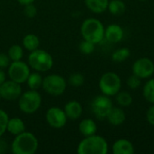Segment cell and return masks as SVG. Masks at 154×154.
<instances>
[{
  "label": "cell",
  "instance_id": "cell-34",
  "mask_svg": "<svg viewBox=\"0 0 154 154\" xmlns=\"http://www.w3.org/2000/svg\"><path fill=\"white\" fill-rule=\"evenodd\" d=\"M7 147H8L7 143L5 141V139H2L0 137V154L6 152H7Z\"/></svg>",
  "mask_w": 154,
  "mask_h": 154
},
{
  "label": "cell",
  "instance_id": "cell-17",
  "mask_svg": "<svg viewBox=\"0 0 154 154\" xmlns=\"http://www.w3.org/2000/svg\"><path fill=\"white\" fill-rule=\"evenodd\" d=\"M79 130L83 136L87 137V136H90V135L97 134V125L93 119L86 118V119H83L79 123Z\"/></svg>",
  "mask_w": 154,
  "mask_h": 154
},
{
  "label": "cell",
  "instance_id": "cell-18",
  "mask_svg": "<svg viewBox=\"0 0 154 154\" xmlns=\"http://www.w3.org/2000/svg\"><path fill=\"white\" fill-rule=\"evenodd\" d=\"M6 131L14 136L23 133L25 131V125L23 121L19 117H13L8 119Z\"/></svg>",
  "mask_w": 154,
  "mask_h": 154
},
{
  "label": "cell",
  "instance_id": "cell-4",
  "mask_svg": "<svg viewBox=\"0 0 154 154\" xmlns=\"http://www.w3.org/2000/svg\"><path fill=\"white\" fill-rule=\"evenodd\" d=\"M29 67L38 72H45L50 70L53 66V59L51 55L43 50H34L28 56Z\"/></svg>",
  "mask_w": 154,
  "mask_h": 154
},
{
  "label": "cell",
  "instance_id": "cell-20",
  "mask_svg": "<svg viewBox=\"0 0 154 154\" xmlns=\"http://www.w3.org/2000/svg\"><path fill=\"white\" fill-rule=\"evenodd\" d=\"M107 10L113 15H121L126 10V5L123 0H111L108 3Z\"/></svg>",
  "mask_w": 154,
  "mask_h": 154
},
{
  "label": "cell",
  "instance_id": "cell-12",
  "mask_svg": "<svg viewBox=\"0 0 154 154\" xmlns=\"http://www.w3.org/2000/svg\"><path fill=\"white\" fill-rule=\"evenodd\" d=\"M22 95V88L21 84L13 81V80H5L0 86V97L7 100L14 101L20 97Z\"/></svg>",
  "mask_w": 154,
  "mask_h": 154
},
{
  "label": "cell",
  "instance_id": "cell-8",
  "mask_svg": "<svg viewBox=\"0 0 154 154\" xmlns=\"http://www.w3.org/2000/svg\"><path fill=\"white\" fill-rule=\"evenodd\" d=\"M30 73L29 65L22 60L12 61L8 66V76L10 79L19 84L26 82Z\"/></svg>",
  "mask_w": 154,
  "mask_h": 154
},
{
  "label": "cell",
  "instance_id": "cell-35",
  "mask_svg": "<svg viewBox=\"0 0 154 154\" xmlns=\"http://www.w3.org/2000/svg\"><path fill=\"white\" fill-rule=\"evenodd\" d=\"M5 81V72L0 69V86Z\"/></svg>",
  "mask_w": 154,
  "mask_h": 154
},
{
  "label": "cell",
  "instance_id": "cell-15",
  "mask_svg": "<svg viewBox=\"0 0 154 154\" xmlns=\"http://www.w3.org/2000/svg\"><path fill=\"white\" fill-rule=\"evenodd\" d=\"M63 110H64L68 119H70V120L79 119L81 116L82 112H83V108H82L81 104L76 100L69 101L65 105Z\"/></svg>",
  "mask_w": 154,
  "mask_h": 154
},
{
  "label": "cell",
  "instance_id": "cell-7",
  "mask_svg": "<svg viewBox=\"0 0 154 154\" xmlns=\"http://www.w3.org/2000/svg\"><path fill=\"white\" fill-rule=\"evenodd\" d=\"M42 88L47 94L58 97L65 92L67 88V81L60 75L51 74L43 78Z\"/></svg>",
  "mask_w": 154,
  "mask_h": 154
},
{
  "label": "cell",
  "instance_id": "cell-30",
  "mask_svg": "<svg viewBox=\"0 0 154 154\" xmlns=\"http://www.w3.org/2000/svg\"><path fill=\"white\" fill-rule=\"evenodd\" d=\"M8 115L2 109H0V137L5 133L7 122H8Z\"/></svg>",
  "mask_w": 154,
  "mask_h": 154
},
{
  "label": "cell",
  "instance_id": "cell-6",
  "mask_svg": "<svg viewBox=\"0 0 154 154\" xmlns=\"http://www.w3.org/2000/svg\"><path fill=\"white\" fill-rule=\"evenodd\" d=\"M18 99L19 109L26 115L34 114L42 104V97L37 90L30 89L23 93Z\"/></svg>",
  "mask_w": 154,
  "mask_h": 154
},
{
  "label": "cell",
  "instance_id": "cell-28",
  "mask_svg": "<svg viewBox=\"0 0 154 154\" xmlns=\"http://www.w3.org/2000/svg\"><path fill=\"white\" fill-rule=\"evenodd\" d=\"M95 43L87 41V40H83L79 46V51H81V53L85 54V55H89L91 53H93V51H95Z\"/></svg>",
  "mask_w": 154,
  "mask_h": 154
},
{
  "label": "cell",
  "instance_id": "cell-36",
  "mask_svg": "<svg viewBox=\"0 0 154 154\" xmlns=\"http://www.w3.org/2000/svg\"><path fill=\"white\" fill-rule=\"evenodd\" d=\"M19 4L23 5H28V4H32L33 3L35 0H17Z\"/></svg>",
  "mask_w": 154,
  "mask_h": 154
},
{
  "label": "cell",
  "instance_id": "cell-24",
  "mask_svg": "<svg viewBox=\"0 0 154 154\" xmlns=\"http://www.w3.org/2000/svg\"><path fill=\"white\" fill-rule=\"evenodd\" d=\"M143 95L145 100L151 104H154V79H149L143 86Z\"/></svg>",
  "mask_w": 154,
  "mask_h": 154
},
{
  "label": "cell",
  "instance_id": "cell-2",
  "mask_svg": "<svg viewBox=\"0 0 154 154\" xmlns=\"http://www.w3.org/2000/svg\"><path fill=\"white\" fill-rule=\"evenodd\" d=\"M79 154H106L108 152V143L106 140L97 134L85 137L78 145Z\"/></svg>",
  "mask_w": 154,
  "mask_h": 154
},
{
  "label": "cell",
  "instance_id": "cell-16",
  "mask_svg": "<svg viewBox=\"0 0 154 154\" xmlns=\"http://www.w3.org/2000/svg\"><path fill=\"white\" fill-rule=\"evenodd\" d=\"M106 119L110 125H112L114 126H118L125 123V121L126 119V115L123 108L113 106L112 109L107 114Z\"/></svg>",
  "mask_w": 154,
  "mask_h": 154
},
{
  "label": "cell",
  "instance_id": "cell-33",
  "mask_svg": "<svg viewBox=\"0 0 154 154\" xmlns=\"http://www.w3.org/2000/svg\"><path fill=\"white\" fill-rule=\"evenodd\" d=\"M146 120L151 125L154 126V104L149 107L146 112Z\"/></svg>",
  "mask_w": 154,
  "mask_h": 154
},
{
  "label": "cell",
  "instance_id": "cell-1",
  "mask_svg": "<svg viewBox=\"0 0 154 154\" xmlns=\"http://www.w3.org/2000/svg\"><path fill=\"white\" fill-rule=\"evenodd\" d=\"M39 143L36 136L29 132H23L15 136L11 144L14 154H33L38 149Z\"/></svg>",
  "mask_w": 154,
  "mask_h": 154
},
{
  "label": "cell",
  "instance_id": "cell-26",
  "mask_svg": "<svg viewBox=\"0 0 154 154\" xmlns=\"http://www.w3.org/2000/svg\"><path fill=\"white\" fill-rule=\"evenodd\" d=\"M8 57L10 58L11 61H16V60H21V59L23 56V48L18 45V44H14L12 45L7 52Z\"/></svg>",
  "mask_w": 154,
  "mask_h": 154
},
{
  "label": "cell",
  "instance_id": "cell-29",
  "mask_svg": "<svg viewBox=\"0 0 154 154\" xmlns=\"http://www.w3.org/2000/svg\"><path fill=\"white\" fill-rule=\"evenodd\" d=\"M141 83H142V79H140L138 76L133 74L131 75L128 79H127V86L129 88L133 89V90H136L141 87Z\"/></svg>",
  "mask_w": 154,
  "mask_h": 154
},
{
  "label": "cell",
  "instance_id": "cell-23",
  "mask_svg": "<svg viewBox=\"0 0 154 154\" xmlns=\"http://www.w3.org/2000/svg\"><path fill=\"white\" fill-rule=\"evenodd\" d=\"M116 103L121 107H128L133 103V97L132 95L127 91H119L116 96Z\"/></svg>",
  "mask_w": 154,
  "mask_h": 154
},
{
  "label": "cell",
  "instance_id": "cell-10",
  "mask_svg": "<svg viewBox=\"0 0 154 154\" xmlns=\"http://www.w3.org/2000/svg\"><path fill=\"white\" fill-rule=\"evenodd\" d=\"M133 74L142 79H150L154 74V62L149 58L143 57L137 59L132 66Z\"/></svg>",
  "mask_w": 154,
  "mask_h": 154
},
{
  "label": "cell",
  "instance_id": "cell-25",
  "mask_svg": "<svg viewBox=\"0 0 154 154\" xmlns=\"http://www.w3.org/2000/svg\"><path fill=\"white\" fill-rule=\"evenodd\" d=\"M130 55H131L130 50L126 47H123V48H119V49L116 50L112 53V60L115 62L121 63V62H124L125 60H126L130 57Z\"/></svg>",
  "mask_w": 154,
  "mask_h": 154
},
{
  "label": "cell",
  "instance_id": "cell-5",
  "mask_svg": "<svg viewBox=\"0 0 154 154\" xmlns=\"http://www.w3.org/2000/svg\"><path fill=\"white\" fill-rule=\"evenodd\" d=\"M98 87L103 95L114 97L121 90L122 80L119 75L116 72H106L100 78Z\"/></svg>",
  "mask_w": 154,
  "mask_h": 154
},
{
  "label": "cell",
  "instance_id": "cell-21",
  "mask_svg": "<svg viewBox=\"0 0 154 154\" xmlns=\"http://www.w3.org/2000/svg\"><path fill=\"white\" fill-rule=\"evenodd\" d=\"M23 47L29 51H32L34 50L39 49L40 46V40L38 38V36H36L35 34L32 33H29L27 35H25L23 39Z\"/></svg>",
  "mask_w": 154,
  "mask_h": 154
},
{
  "label": "cell",
  "instance_id": "cell-37",
  "mask_svg": "<svg viewBox=\"0 0 154 154\" xmlns=\"http://www.w3.org/2000/svg\"><path fill=\"white\" fill-rule=\"evenodd\" d=\"M139 1H143H143H146V0H139Z\"/></svg>",
  "mask_w": 154,
  "mask_h": 154
},
{
  "label": "cell",
  "instance_id": "cell-3",
  "mask_svg": "<svg viewBox=\"0 0 154 154\" xmlns=\"http://www.w3.org/2000/svg\"><path fill=\"white\" fill-rule=\"evenodd\" d=\"M80 32L84 40L89 41L95 44L100 43L105 39L104 24L96 18L84 20L80 27Z\"/></svg>",
  "mask_w": 154,
  "mask_h": 154
},
{
  "label": "cell",
  "instance_id": "cell-22",
  "mask_svg": "<svg viewBox=\"0 0 154 154\" xmlns=\"http://www.w3.org/2000/svg\"><path fill=\"white\" fill-rule=\"evenodd\" d=\"M42 80H43V79H42V75L39 72H34V73H30V75L26 80V83L30 89L37 90L42 87Z\"/></svg>",
  "mask_w": 154,
  "mask_h": 154
},
{
  "label": "cell",
  "instance_id": "cell-13",
  "mask_svg": "<svg viewBox=\"0 0 154 154\" xmlns=\"http://www.w3.org/2000/svg\"><path fill=\"white\" fill-rule=\"evenodd\" d=\"M124 38V30L117 23L109 24L105 28V39L111 43H117Z\"/></svg>",
  "mask_w": 154,
  "mask_h": 154
},
{
  "label": "cell",
  "instance_id": "cell-32",
  "mask_svg": "<svg viewBox=\"0 0 154 154\" xmlns=\"http://www.w3.org/2000/svg\"><path fill=\"white\" fill-rule=\"evenodd\" d=\"M10 61H11V60L7 54L0 52V69H1L7 68L10 65Z\"/></svg>",
  "mask_w": 154,
  "mask_h": 154
},
{
  "label": "cell",
  "instance_id": "cell-31",
  "mask_svg": "<svg viewBox=\"0 0 154 154\" xmlns=\"http://www.w3.org/2000/svg\"><path fill=\"white\" fill-rule=\"evenodd\" d=\"M23 14L28 18H33L37 14V8L32 3L25 5L23 9Z\"/></svg>",
  "mask_w": 154,
  "mask_h": 154
},
{
  "label": "cell",
  "instance_id": "cell-11",
  "mask_svg": "<svg viewBox=\"0 0 154 154\" xmlns=\"http://www.w3.org/2000/svg\"><path fill=\"white\" fill-rule=\"evenodd\" d=\"M68 117L63 109L60 107H51L46 112V121L48 125L55 129H60L67 124Z\"/></svg>",
  "mask_w": 154,
  "mask_h": 154
},
{
  "label": "cell",
  "instance_id": "cell-27",
  "mask_svg": "<svg viewBox=\"0 0 154 154\" xmlns=\"http://www.w3.org/2000/svg\"><path fill=\"white\" fill-rule=\"evenodd\" d=\"M69 84L72 87H75V88H79V87H81L84 82H85V78L84 76L81 74V73H73L69 76V80H68Z\"/></svg>",
  "mask_w": 154,
  "mask_h": 154
},
{
  "label": "cell",
  "instance_id": "cell-14",
  "mask_svg": "<svg viewBox=\"0 0 154 154\" xmlns=\"http://www.w3.org/2000/svg\"><path fill=\"white\" fill-rule=\"evenodd\" d=\"M112 151L114 154H133L134 152V146L129 140L121 138L114 143Z\"/></svg>",
  "mask_w": 154,
  "mask_h": 154
},
{
  "label": "cell",
  "instance_id": "cell-19",
  "mask_svg": "<svg viewBox=\"0 0 154 154\" xmlns=\"http://www.w3.org/2000/svg\"><path fill=\"white\" fill-rule=\"evenodd\" d=\"M109 0H85L86 6L94 14H102L107 10Z\"/></svg>",
  "mask_w": 154,
  "mask_h": 154
},
{
  "label": "cell",
  "instance_id": "cell-9",
  "mask_svg": "<svg viewBox=\"0 0 154 154\" xmlns=\"http://www.w3.org/2000/svg\"><path fill=\"white\" fill-rule=\"evenodd\" d=\"M113 107V103L110 97L100 95L96 97L91 102V110L97 119L106 118L107 114Z\"/></svg>",
  "mask_w": 154,
  "mask_h": 154
}]
</instances>
